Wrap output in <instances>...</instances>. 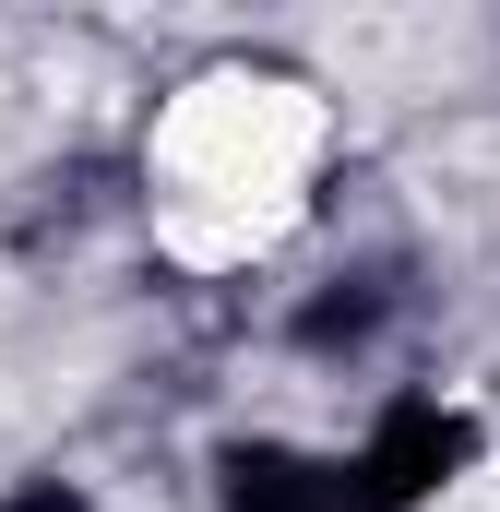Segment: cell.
I'll return each instance as SVG.
<instances>
[{"label":"cell","mask_w":500,"mask_h":512,"mask_svg":"<svg viewBox=\"0 0 500 512\" xmlns=\"http://www.w3.org/2000/svg\"><path fill=\"white\" fill-rule=\"evenodd\" d=\"M405 322H417V262L405 251H346L334 274H310L298 298H286V358H310V370H381L393 346H405Z\"/></svg>","instance_id":"obj_3"},{"label":"cell","mask_w":500,"mask_h":512,"mask_svg":"<svg viewBox=\"0 0 500 512\" xmlns=\"http://www.w3.org/2000/svg\"><path fill=\"white\" fill-rule=\"evenodd\" d=\"M0 512H108L72 465H36V477H0Z\"/></svg>","instance_id":"obj_5"},{"label":"cell","mask_w":500,"mask_h":512,"mask_svg":"<svg viewBox=\"0 0 500 512\" xmlns=\"http://www.w3.org/2000/svg\"><path fill=\"white\" fill-rule=\"evenodd\" d=\"M346 120L286 60H203L155 96L131 143V203L179 262H262L334 191Z\"/></svg>","instance_id":"obj_1"},{"label":"cell","mask_w":500,"mask_h":512,"mask_svg":"<svg viewBox=\"0 0 500 512\" xmlns=\"http://www.w3.org/2000/svg\"><path fill=\"white\" fill-rule=\"evenodd\" d=\"M203 512H358L334 441H227Z\"/></svg>","instance_id":"obj_4"},{"label":"cell","mask_w":500,"mask_h":512,"mask_svg":"<svg viewBox=\"0 0 500 512\" xmlns=\"http://www.w3.org/2000/svg\"><path fill=\"white\" fill-rule=\"evenodd\" d=\"M334 453H346V501L358 512H441L489 465V417L465 393H441V382H381L370 417Z\"/></svg>","instance_id":"obj_2"}]
</instances>
